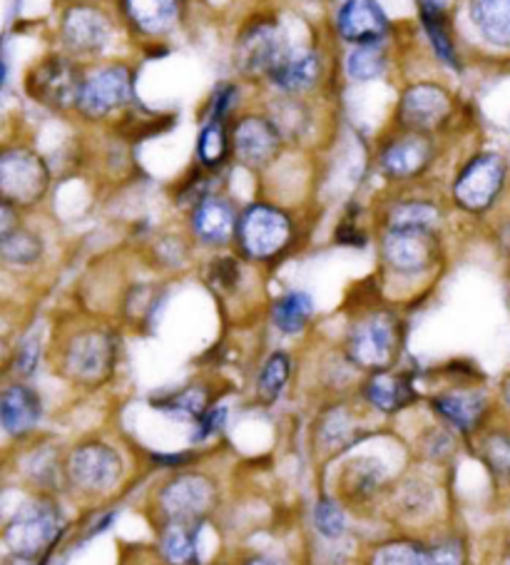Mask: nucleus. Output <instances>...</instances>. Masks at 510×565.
<instances>
[{
    "label": "nucleus",
    "mask_w": 510,
    "mask_h": 565,
    "mask_svg": "<svg viewBox=\"0 0 510 565\" xmlns=\"http://www.w3.org/2000/svg\"><path fill=\"white\" fill-rule=\"evenodd\" d=\"M50 175L46 163L28 149H8L0 160V190L5 202L33 205L48 190Z\"/></svg>",
    "instance_id": "1"
},
{
    "label": "nucleus",
    "mask_w": 510,
    "mask_h": 565,
    "mask_svg": "<svg viewBox=\"0 0 510 565\" xmlns=\"http://www.w3.org/2000/svg\"><path fill=\"white\" fill-rule=\"evenodd\" d=\"M40 419V399L28 386H8L0 399V421L8 434L21 436L31 431Z\"/></svg>",
    "instance_id": "18"
},
{
    "label": "nucleus",
    "mask_w": 510,
    "mask_h": 565,
    "mask_svg": "<svg viewBox=\"0 0 510 565\" xmlns=\"http://www.w3.org/2000/svg\"><path fill=\"white\" fill-rule=\"evenodd\" d=\"M503 396H506V401L510 404V376H506V382H503Z\"/></svg>",
    "instance_id": "42"
},
{
    "label": "nucleus",
    "mask_w": 510,
    "mask_h": 565,
    "mask_svg": "<svg viewBox=\"0 0 510 565\" xmlns=\"http://www.w3.org/2000/svg\"><path fill=\"white\" fill-rule=\"evenodd\" d=\"M60 514L50 503H31L5 528V541L17 555H38L56 541Z\"/></svg>",
    "instance_id": "5"
},
{
    "label": "nucleus",
    "mask_w": 510,
    "mask_h": 565,
    "mask_svg": "<svg viewBox=\"0 0 510 565\" xmlns=\"http://www.w3.org/2000/svg\"><path fill=\"white\" fill-rule=\"evenodd\" d=\"M116 349L102 334H85L70 344L68 366L77 378H100L110 372Z\"/></svg>",
    "instance_id": "17"
},
{
    "label": "nucleus",
    "mask_w": 510,
    "mask_h": 565,
    "mask_svg": "<svg viewBox=\"0 0 510 565\" xmlns=\"http://www.w3.org/2000/svg\"><path fill=\"white\" fill-rule=\"evenodd\" d=\"M68 471L77 489L87 493H105L118 485L122 476V461L110 446L93 441V444L75 448L73 456H70Z\"/></svg>",
    "instance_id": "6"
},
{
    "label": "nucleus",
    "mask_w": 510,
    "mask_h": 565,
    "mask_svg": "<svg viewBox=\"0 0 510 565\" xmlns=\"http://www.w3.org/2000/svg\"><path fill=\"white\" fill-rule=\"evenodd\" d=\"M366 399L379 411L393 413L413 401V388L406 376L399 374H376L366 386Z\"/></svg>",
    "instance_id": "23"
},
{
    "label": "nucleus",
    "mask_w": 510,
    "mask_h": 565,
    "mask_svg": "<svg viewBox=\"0 0 510 565\" xmlns=\"http://www.w3.org/2000/svg\"><path fill=\"white\" fill-rule=\"evenodd\" d=\"M5 565H35V563L31 561V555H17V558H13V561H8Z\"/></svg>",
    "instance_id": "40"
},
{
    "label": "nucleus",
    "mask_w": 510,
    "mask_h": 565,
    "mask_svg": "<svg viewBox=\"0 0 510 565\" xmlns=\"http://www.w3.org/2000/svg\"><path fill=\"white\" fill-rule=\"evenodd\" d=\"M247 565H279V563H275V561H269V558H254V561H250Z\"/></svg>",
    "instance_id": "41"
},
{
    "label": "nucleus",
    "mask_w": 510,
    "mask_h": 565,
    "mask_svg": "<svg viewBox=\"0 0 510 565\" xmlns=\"http://www.w3.org/2000/svg\"><path fill=\"white\" fill-rule=\"evenodd\" d=\"M438 209L426 202H406V205L393 207L391 227H430L436 223Z\"/></svg>",
    "instance_id": "33"
},
{
    "label": "nucleus",
    "mask_w": 510,
    "mask_h": 565,
    "mask_svg": "<svg viewBox=\"0 0 510 565\" xmlns=\"http://www.w3.org/2000/svg\"><path fill=\"white\" fill-rule=\"evenodd\" d=\"M3 257L11 264H33L40 260L42 244L35 235L25 232V229H13V232L3 235Z\"/></svg>",
    "instance_id": "29"
},
{
    "label": "nucleus",
    "mask_w": 510,
    "mask_h": 565,
    "mask_svg": "<svg viewBox=\"0 0 510 565\" xmlns=\"http://www.w3.org/2000/svg\"><path fill=\"white\" fill-rule=\"evenodd\" d=\"M389 21L376 0H347L339 11L341 38L356 46H368L384 38Z\"/></svg>",
    "instance_id": "13"
},
{
    "label": "nucleus",
    "mask_w": 510,
    "mask_h": 565,
    "mask_svg": "<svg viewBox=\"0 0 510 565\" xmlns=\"http://www.w3.org/2000/svg\"><path fill=\"white\" fill-rule=\"evenodd\" d=\"M430 155H434V149H430L428 140L411 135V137L396 140L393 145H389V149H386L381 157V165L386 175H391L396 180H403V178H413V175L424 170V167L430 163Z\"/></svg>",
    "instance_id": "19"
},
{
    "label": "nucleus",
    "mask_w": 510,
    "mask_h": 565,
    "mask_svg": "<svg viewBox=\"0 0 510 565\" xmlns=\"http://www.w3.org/2000/svg\"><path fill=\"white\" fill-rule=\"evenodd\" d=\"M287 48L289 46L284 35H281L277 25H269V23L254 25L250 33L242 35L240 50H236V63L247 70V73L267 75Z\"/></svg>",
    "instance_id": "12"
},
{
    "label": "nucleus",
    "mask_w": 510,
    "mask_h": 565,
    "mask_svg": "<svg viewBox=\"0 0 510 565\" xmlns=\"http://www.w3.org/2000/svg\"><path fill=\"white\" fill-rule=\"evenodd\" d=\"M471 21L488 43L510 48V0H473Z\"/></svg>",
    "instance_id": "21"
},
{
    "label": "nucleus",
    "mask_w": 510,
    "mask_h": 565,
    "mask_svg": "<svg viewBox=\"0 0 510 565\" xmlns=\"http://www.w3.org/2000/svg\"><path fill=\"white\" fill-rule=\"evenodd\" d=\"M195 235L207 244H224L236 229V215L232 205L222 197H209L199 202L192 219Z\"/></svg>",
    "instance_id": "20"
},
{
    "label": "nucleus",
    "mask_w": 510,
    "mask_h": 565,
    "mask_svg": "<svg viewBox=\"0 0 510 565\" xmlns=\"http://www.w3.org/2000/svg\"><path fill=\"white\" fill-rule=\"evenodd\" d=\"M287 378H289V359L287 354H275L267 364H264V372L259 376V388L262 394L267 396V399H277V396L284 392L287 386Z\"/></svg>",
    "instance_id": "34"
},
{
    "label": "nucleus",
    "mask_w": 510,
    "mask_h": 565,
    "mask_svg": "<svg viewBox=\"0 0 510 565\" xmlns=\"http://www.w3.org/2000/svg\"><path fill=\"white\" fill-rule=\"evenodd\" d=\"M279 140L281 135L275 122L250 115L234 128V153L244 165L259 170L277 157Z\"/></svg>",
    "instance_id": "11"
},
{
    "label": "nucleus",
    "mask_w": 510,
    "mask_h": 565,
    "mask_svg": "<svg viewBox=\"0 0 510 565\" xmlns=\"http://www.w3.org/2000/svg\"><path fill=\"white\" fill-rule=\"evenodd\" d=\"M463 549L459 543H441L428 549V565H463Z\"/></svg>",
    "instance_id": "37"
},
{
    "label": "nucleus",
    "mask_w": 510,
    "mask_h": 565,
    "mask_svg": "<svg viewBox=\"0 0 510 565\" xmlns=\"http://www.w3.org/2000/svg\"><path fill=\"white\" fill-rule=\"evenodd\" d=\"M162 553L172 565L197 563V524H180L172 520L162 536Z\"/></svg>",
    "instance_id": "26"
},
{
    "label": "nucleus",
    "mask_w": 510,
    "mask_h": 565,
    "mask_svg": "<svg viewBox=\"0 0 510 565\" xmlns=\"http://www.w3.org/2000/svg\"><path fill=\"white\" fill-rule=\"evenodd\" d=\"M292 225L284 212L267 205H254L240 223V242L252 260H269L289 244Z\"/></svg>",
    "instance_id": "3"
},
{
    "label": "nucleus",
    "mask_w": 510,
    "mask_h": 565,
    "mask_svg": "<svg viewBox=\"0 0 510 565\" xmlns=\"http://www.w3.org/2000/svg\"><path fill=\"white\" fill-rule=\"evenodd\" d=\"M349 77L356 83H368L376 81L384 70H386V56L384 50L379 48V43H368V46H359L354 52L349 56Z\"/></svg>",
    "instance_id": "28"
},
{
    "label": "nucleus",
    "mask_w": 510,
    "mask_h": 565,
    "mask_svg": "<svg viewBox=\"0 0 510 565\" xmlns=\"http://www.w3.org/2000/svg\"><path fill=\"white\" fill-rule=\"evenodd\" d=\"M269 81L284 93H304L319 77V58L312 50L287 48L281 58L269 70Z\"/></svg>",
    "instance_id": "16"
},
{
    "label": "nucleus",
    "mask_w": 510,
    "mask_h": 565,
    "mask_svg": "<svg viewBox=\"0 0 510 565\" xmlns=\"http://www.w3.org/2000/svg\"><path fill=\"white\" fill-rule=\"evenodd\" d=\"M162 409L174 413H187V417H202V413H205V392H199V388H184L174 399L162 404Z\"/></svg>",
    "instance_id": "36"
},
{
    "label": "nucleus",
    "mask_w": 510,
    "mask_h": 565,
    "mask_svg": "<svg viewBox=\"0 0 510 565\" xmlns=\"http://www.w3.org/2000/svg\"><path fill=\"white\" fill-rule=\"evenodd\" d=\"M312 299L304 291H289V294L279 297L275 304V312H271V320L279 326L281 332L296 334L302 332L306 324H309L312 316Z\"/></svg>",
    "instance_id": "27"
},
{
    "label": "nucleus",
    "mask_w": 510,
    "mask_h": 565,
    "mask_svg": "<svg viewBox=\"0 0 510 565\" xmlns=\"http://www.w3.org/2000/svg\"><path fill=\"white\" fill-rule=\"evenodd\" d=\"M438 244L428 227H391L384 240V254L399 272H424L436 260Z\"/></svg>",
    "instance_id": "8"
},
{
    "label": "nucleus",
    "mask_w": 510,
    "mask_h": 565,
    "mask_svg": "<svg viewBox=\"0 0 510 565\" xmlns=\"http://www.w3.org/2000/svg\"><path fill=\"white\" fill-rule=\"evenodd\" d=\"M434 406L461 431L476 429L486 413V399L481 394H444L438 396Z\"/></svg>",
    "instance_id": "24"
},
{
    "label": "nucleus",
    "mask_w": 510,
    "mask_h": 565,
    "mask_svg": "<svg viewBox=\"0 0 510 565\" xmlns=\"http://www.w3.org/2000/svg\"><path fill=\"white\" fill-rule=\"evenodd\" d=\"M215 485L202 476H180L167 483L160 493V506L170 520L180 524H197L212 508Z\"/></svg>",
    "instance_id": "9"
},
{
    "label": "nucleus",
    "mask_w": 510,
    "mask_h": 565,
    "mask_svg": "<svg viewBox=\"0 0 510 565\" xmlns=\"http://www.w3.org/2000/svg\"><path fill=\"white\" fill-rule=\"evenodd\" d=\"M224 417L227 411L224 409H212V411H205L199 417V429H197V438H205L209 434H215L224 426Z\"/></svg>",
    "instance_id": "38"
},
{
    "label": "nucleus",
    "mask_w": 510,
    "mask_h": 565,
    "mask_svg": "<svg viewBox=\"0 0 510 565\" xmlns=\"http://www.w3.org/2000/svg\"><path fill=\"white\" fill-rule=\"evenodd\" d=\"M372 565H428V549L411 541L386 543L374 553Z\"/></svg>",
    "instance_id": "30"
},
{
    "label": "nucleus",
    "mask_w": 510,
    "mask_h": 565,
    "mask_svg": "<svg viewBox=\"0 0 510 565\" xmlns=\"http://www.w3.org/2000/svg\"><path fill=\"white\" fill-rule=\"evenodd\" d=\"M314 524L327 538H339L347 528L344 510H341L331 498H324L316 503V508H314Z\"/></svg>",
    "instance_id": "35"
},
{
    "label": "nucleus",
    "mask_w": 510,
    "mask_h": 565,
    "mask_svg": "<svg viewBox=\"0 0 510 565\" xmlns=\"http://www.w3.org/2000/svg\"><path fill=\"white\" fill-rule=\"evenodd\" d=\"M401 349L399 326L389 316H372L354 326L349 334V357L364 369H386L393 364Z\"/></svg>",
    "instance_id": "2"
},
{
    "label": "nucleus",
    "mask_w": 510,
    "mask_h": 565,
    "mask_svg": "<svg viewBox=\"0 0 510 565\" xmlns=\"http://www.w3.org/2000/svg\"><path fill=\"white\" fill-rule=\"evenodd\" d=\"M506 182V163L503 157L496 153L478 155L476 160H471L469 167L461 172V178L456 180L453 197L461 207L471 212H483L494 205V200L503 190Z\"/></svg>",
    "instance_id": "4"
},
{
    "label": "nucleus",
    "mask_w": 510,
    "mask_h": 565,
    "mask_svg": "<svg viewBox=\"0 0 510 565\" xmlns=\"http://www.w3.org/2000/svg\"><path fill=\"white\" fill-rule=\"evenodd\" d=\"M132 97V75L127 68H105L85 81L77 108L90 118H102Z\"/></svg>",
    "instance_id": "10"
},
{
    "label": "nucleus",
    "mask_w": 510,
    "mask_h": 565,
    "mask_svg": "<svg viewBox=\"0 0 510 565\" xmlns=\"http://www.w3.org/2000/svg\"><path fill=\"white\" fill-rule=\"evenodd\" d=\"M65 43L77 52H98L110 40V21L95 8H73L63 23Z\"/></svg>",
    "instance_id": "15"
},
{
    "label": "nucleus",
    "mask_w": 510,
    "mask_h": 565,
    "mask_svg": "<svg viewBox=\"0 0 510 565\" xmlns=\"http://www.w3.org/2000/svg\"><path fill=\"white\" fill-rule=\"evenodd\" d=\"M130 21L147 35H162L178 21V0H125Z\"/></svg>",
    "instance_id": "22"
},
{
    "label": "nucleus",
    "mask_w": 510,
    "mask_h": 565,
    "mask_svg": "<svg viewBox=\"0 0 510 565\" xmlns=\"http://www.w3.org/2000/svg\"><path fill=\"white\" fill-rule=\"evenodd\" d=\"M483 461L496 479L510 481V434H494L483 444Z\"/></svg>",
    "instance_id": "32"
},
{
    "label": "nucleus",
    "mask_w": 510,
    "mask_h": 565,
    "mask_svg": "<svg viewBox=\"0 0 510 565\" xmlns=\"http://www.w3.org/2000/svg\"><path fill=\"white\" fill-rule=\"evenodd\" d=\"M418 5H421V17H424V28L428 33L430 43H434L438 58H441L444 63H448L451 68H456L459 63H456L451 33H448L444 0H418Z\"/></svg>",
    "instance_id": "25"
},
{
    "label": "nucleus",
    "mask_w": 510,
    "mask_h": 565,
    "mask_svg": "<svg viewBox=\"0 0 510 565\" xmlns=\"http://www.w3.org/2000/svg\"><path fill=\"white\" fill-rule=\"evenodd\" d=\"M197 153L202 165L207 167H217L224 163L227 157V132L219 122H209V125L202 130L199 143H197Z\"/></svg>",
    "instance_id": "31"
},
{
    "label": "nucleus",
    "mask_w": 510,
    "mask_h": 565,
    "mask_svg": "<svg viewBox=\"0 0 510 565\" xmlns=\"http://www.w3.org/2000/svg\"><path fill=\"white\" fill-rule=\"evenodd\" d=\"M35 361H38V344L28 341L25 347H21V351H17V361H15L17 372H23V374L33 372Z\"/></svg>",
    "instance_id": "39"
},
{
    "label": "nucleus",
    "mask_w": 510,
    "mask_h": 565,
    "mask_svg": "<svg viewBox=\"0 0 510 565\" xmlns=\"http://www.w3.org/2000/svg\"><path fill=\"white\" fill-rule=\"evenodd\" d=\"M448 110H451V100L444 87L438 85H413L406 91L401 100V122L416 130L436 128L438 122L446 120Z\"/></svg>",
    "instance_id": "14"
},
{
    "label": "nucleus",
    "mask_w": 510,
    "mask_h": 565,
    "mask_svg": "<svg viewBox=\"0 0 510 565\" xmlns=\"http://www.w3.org/2000/svg\"><path fill=\"white\" fill-rule=\"evenodd\" d=\"M83 81L73 63L63 58H50L46 63L33 70L28 91L35 100L56 105V108H68V105H77L83 93Z\"/></svg>",
    "instance_id": "7"
}]
</instances>
